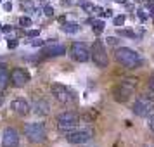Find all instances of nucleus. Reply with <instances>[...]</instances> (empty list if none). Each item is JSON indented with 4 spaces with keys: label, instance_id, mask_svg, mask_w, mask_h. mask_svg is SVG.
Here are the masks:
<instances>
[{
    "label": "nucleus",
    "instance_id": "obj_1",
    "mask_svg": "<svg viewBox=\"0 0 154 147\" xmlns=\"http://www.w3.org/2000/svg\"><path fill=\"white\" fill-rule=\"evenodd\" d=\"M114 59L118 61L121 66H125L126 69H135L140 64V57L135 50L128 49V47H118L114 52Z\"/></svg>",
    "mask_w": 154,
    "mask_h": 147
},
{
    "label": "nucleus",
    "instance_id": "obj_2",
    "mask_svg": "<svg viewBox=\"0 0 154 147\" xmlns=\"http://www.w3.org/2000/svg\"><path fill=\"white\" fill-rule=\"evenodd\" d=\"M24 135L33 144H42L47 139V132H45L43 123H26L24 125Z\"/></svg>",
    "mask_w": 154,
    "mask_h": 147
},
{
    "label": "nucleus",
    "instance_id": "obj_3",
    "mask_svg": "<svg viewBox=\"0 0 154 147\" xmlns=\"http://www.w3.org/2000/svg\"><path fill=\"white\" fill-rule=\"evenodd\" d=\"M152 109H154V100L149 97V95H140V97L135 100V104H133V107H132L133 114H137L140 118L151 116Z\"/></svg>",
    "mask_w": 154,
    "mask_h": 147
},
{
    "label": "nucleus",
    "instance_id": "obj_4",
    "mask_svg": "<svg viewBox=\"0 0 154 147\" xmlns=\"http://www.w3.org/2000/svg\"><path fill=\"white\" fill-rule=\"evenodd\" d=\"M78 121H80V118H78L76 112L66 111L57 116V128L61 132H73L78 126Z\"/></svg>",
    "mask_w": 154,
    "mask_h": 147
},
{
    "label": "nucleus",
    "instance_id": "obj_5",
    "mask_svg": "<svg viewBox=\"0 0 154 147\" xmlns=\"http://www.w3.org/2000/svg\"><path fill=\"white\" fill-rule=\"evenodd\" d=\"M92 61L95 63L97 68H107V63H109V59H107V54H106V49H104V43L100 42V40H95V42L92 43Z\"/></svg>",
    "mask_w": 154,
    "mask_h": 147
},
{
    "label": "nucleus",
    "instance_id": "obj_6",
    "mask_svg": "<svg viewBox=\"0 0 154 147\" xmlns=\"http://www.w3.org/2000/svg\"><path fill=\"white\" fill-rule=\"evenodd\" d=\"M133 90H135V87L133 85H128L125 81H121L119 85H116L114 88H112V97L116 102H126V100H130V97L133 95Z\"/></svg>",
    "mask_w": 154,
    "mask_h": 147
},
{
    "label": "nucleus",
    "instance_id": "obj_7",
    "mask_svg": "<svg viewBox=\"0 0 154 147\" xmlns=\"http://www.w3.org/2000/svg\"><path fill=\"white\" fill-rule=\"evenodd\" d=\"M50 90H52V95L56 97L57 102H61V104H69L71 100H73V92L68 88V87H64L61 83H54L50 87Z\"/></svg>",
    "mask_w": 154,
    "mask_h": 147
},
{
    "label": "nucleus",
    "instance_id": "obj_8",
    "mask_svg": "<svg viewBox=\"0 0 154 147\" xmlns=\"http://www.w3.org/2000/svg\"><path fill=\"white\" fill-rule=\"evenodd\" d=\"M69 56L76 61V63H87L88 59L92 57L90 50L85 47V43H80V42H75L71 45L69 49Z\"/></svg>",
    "mask_w": 154,
    "mask_h": 147
},
{
    "label": "nucleus",
    "instance_id": "obj_9",
    "mask_svg": "<svg viewBox=\"0 0 154 147\" xmlns=\"http://www.w3.org/2000/svg\"><path fill=\"white\" fill-rule=\"evenodd\" d=\"M92 139V130H78V132H68L66 135V140L69 142V144H85V142H88Z\"/></svg>",
    "mask_w": 154,
    "mask_h": 147
},
{
    "label": "nucleus",
    "instance_id": "obj_10",
    "mask_svg": "<svg viewBox=\"0 0 154 147\" xmlns=\"http://www.w3.org/2000/svg\"><path fill=\"white\" fill-rule=\"evenodd\" d=\"M19 145V133L16 128H5L2 135V147H17Z\"/></svg>",
    "mask_w": 154,
    "mask_h": 147
},
{
    "label": "nucleus",
    "instance_id": "obj_11",
    "mask_svg": "<svg viewBox=\"0 0 154 147\" xmlns=\"http://www.w3.org/2000/svg\"><path fill=\"white\" fill-rule=\"evenodd\" d=\"M11 81L14 87H24L29 81V73L23 68H14L11 71Z\"/></svg>",
    "mask_w": 154,
    "mask_h": 147
},
{
    "label": "nucleus",
    "instance_id": "obj_12",
    "mask_svg": "<svg viewBox=\"0 0 154 147\" xmlns=\"http://www.w3.org/2000/svg\"><path fill=\"white\" fill-rule=\"evenodd\" d=\"M42 54L47 57H57V56H63V54H66V47L64 45H61V43H49L47 47H43L42 49Z\"/></svg>",
    "mask_w": 154,
    "mask_h": 147
},
{
    "label": "nucleus",
    "instance_id": "obj_13",
    "mask_svg": "<svg viewBox=\"0 0 154 147\" xmlns=\"http://www.w3.org/2000/svg\"><path fill=\"white\" fill-rule=\"evenodd\" d=\"M11 109H12L16 114H19V116H26L31 107H29V104L24 99H14L12 104H11Z\"/></svg>",
    "mask_w": 154,
    "mask_h": 147
},
{
    "label": "nucleus",
    "instance_id": "obj_14",
    "mask_svg": "<svg viewBox=\"0 0 154 147\" xmlns=\"http://www.w3.org/2000/svg\"><path fill=\"white\" fill-rule=\"evenodd\" d=\"M33 112L35 114H38V116H47L50 112V106L47 100H43V99H38V100H35V104H33Z\"/></svg>",
    "mask_w": 154,
    "mask_h": 147
},
{
    "label": "nucleus",
    "instance_id": "obj_15",
    "mask_svg": "<svg viewBox=\"0 0 154 147\" xmlns=\"http://www.w3.org/2000/svg\"><path fill=\"white\" fill-rule=\"evenodd\" d=\"M9 80H11V73H9L7 66L5 64H0V90L7 87Z\"/></svg>",
    "mask_w": 154,
    "mask_h": 147
},
{
    "label": "nucleus",
    "instance_id": "obj_16",
    "mask_svg": "<svg viewBox=\"0 0 154 147\" xmlns=\"http://www.w3.org/2000/svg\"><path fill=\"white\" fill-rule=\"evenodd\" d=\"M63 31L64 33H71V35H73V33H78V31H80V26H78L76 23H64L63 24Z\"/></svg>",
    "mask_w": 154,
    "mask_h": 147
},
{
    "label": "nucleus",
    "instance_id": "obj_17",
    "mask_svg": "<svg viewBox=\"0 0 154 147\" xmlns=\"http://www.w3.org/2000/svg\"><path fill=\"white\" fill-rule=\"evenodd\" d=\"M92 29H94V33H95V35H100V33L104 31V23H102V21H94Z\"/></svg>",
    "mask_w": 154,
    "mask_h": 147
},
{
    "label": "nucleus",
    "instance_id": "obj_18",
    "mask_svg": "<svg viewBox=\"0 0 154 147\" xmlns=\"http://www.w3.org/2000/svg\"><path fill=\"white\" fill-rule=\"evenodd\" d=\"M82 118H83L85 121H88V123H92L94 119L97 118V112H95V111H87V112L83 114V116H82Z\"/></svg>",
    "mask_w": 154,
    "mask_h": 147
},
{
    "label": "nucleus",
    "instance_id": "obj_19",
    "mask_svg": "<svg viewBox=\"0 0 154 147\" xmlns=\"http://www.w3.org/2000/svg\"><path fill=\"white\" fill-rule=\"evenodd\" d=\"M82 9H83L85 12H95V5L94 4H90V2H82Z\"/></svg>",
    "mask_w": 154,
    "mask_h": 147
},
{
    "label": "nucleus",
    "instance_id": "obj_20",
    "mask_svg": "<svg viewBox=\"0 0 154 147\" xmlns=\"http://www.w3.org/2000/svg\"><path fill=\"white\" fill-rule=\"evenodd\" d=\"M125 21H126V16H125V14L116 16V17H114V26H121Z\"/></svg>",
    "mask_w": 154,
    "mask_h": 147
},
{
    "label": "nucleus",
    "instance_id": "obj_21",
    "mask_svg": "<svg viewBox=\"0 0 154 147\" xmlns=\"http://www.w3.org/2000/svg\"><path fill=\"white\" fill-rule=\"evenodd\" d=\"M19 24H21L23 28H26V26H31V19L26 17V16H23L21 19H19Z\"/></svg>",
    "mask_w": 154,
    "mask_h": 147
},
{
    "label": "nucleus",
    "instance_id": "obj_22",
    "mask_svg": "<svg viewBox=\"0 0 154 147\" xmlns=\"http://www.w3.org/2000/svg\"><path fill=\"white\" fill-rule=\"evenodd\" d=\"M119 35L128 36V38H135V33H133V31H128V29H119Z\"/></svg>",
    "mask_w": 154,
    "mask_h": 147
},
{
    "label": "nucleus",
    "instance_id": "obj_23",
    "mask_svg": "<svg viewBox=\"0 0 154 147\" xmlns=\"http://www.w3.org/2000/svg\"><path fill=\"white\" fill-rule=\"evenodd\" d=\"M118 38H116V36H109V38H107V45H109V47H116V45H118Z\"/></svg>",
    "mask_w": 154,
    "mask_h": 147
},
{
    "label": "nucleus",
    "instance_id": "obj_24",
    "mask_svg": "<svg viewBox=\"0 0 154 147\" xmlns=\"http://www.w3.org/2000/svg\"><path fill=\"white\" fill-rule=\"evenodd\" d=\"M43 14L49 16V17H52V16H54V9L50 7V5H45V7H43Z\"/></svg>",
    "mask_w": 154,
    "mask_h": 147
},
{
    "label": "nucleus",
    "instance_id": "obj_25",
    "mask_svg": "<svg viewBox=\"0 0 154 147\" xmlns=\"http://www.w3.org/2000/svg\"><path fill=\"white\" fill-rule=\"evenodd\" d=\"M17 43H19V42H17L16 38H9V40H7V47H9V49H16V47H17Z\"/></svg>",
    "mask_w": 154,
    "mask_h": 147
},
{
    "label": "nucleus",
    "instance_id": "obj_26",
    "mask_svg": "<svg viewBox=\"0 0 154 147\" xmlns=\"http://www.w3.org/2000/svg\"><path fill=\"white\" fill-rule=\"evenodd\" d=\"M38 33H40L38 29H28V31H26V36H29V38H35V36H38Z\"/></svg>",
    "mask_w": 154,
    "mask_h": 147
},
{
    "label": "nucleus",
    "instance_id": "obj_27",
    "mask_svg": "<svg viewBox=\"0 0 154 147\" xmlns=\"http://www.w3.org/2000/svg\"><path fill=\"white\" fill-rule=\"evenodd\" d=\"M147 88L149 90H154V75L149 76V81H147Z\"/></svg>",
    "mask_w": 154,
    "mask_h": 147
},
{
    "label": "nucleus",
    "instance_id": "obj_28",
    "mask_svg": "<svg viewBox=\"0 0 154 147\" xmlns=\"http://www.w3.org/2000/svg\"><path fill=\"white\" fill-rule=\"evenodd\" d=\"M147 126H149V130H152L154 132V114L152 116H149V119H147Z\"/></svg>",
    "mask_w": 154,
    "mask_h": 147
},
{
    "label": "nucleus",
    "instance_id": "obj_29",
    "mask_svg": "<svg viewBox=\"0 0 154 147\" xmlns=\"http://www.w3.org/2000/svg\"><path fill=\"white\" fill-rule=\"evenodd\" d=\"M31 45H33V47H43V45H45V42H43V40H35Z\"/></svg>",
    "mask_w": 154,
    "mask_h": 147
},
{
    "label": "nucleus",
    "instance_id": "obj_30",
    "mask_svg": "<svg viewBox=\"0 0 154 147\" xmlns=\"http://www.w3.org/2000/svg\"><path fill=\"white\" fill-rule=\"evenodd\" d=\"M102 16H106V17H111V16H112V11H111V9H106Z\"/></svg>",
    "mask_w": 154,
    "mask_h": 147
},
{
    "label": "nucleus",
    "instance_id": "obj_31",
    "mask_svg": "<svg viewBox=\"0 0 154 147\" xmlns=\"http://www.w3.org/2000/svg\"><path fill=\"white\" fill-rule=\"evenodd\" d=\"M4 9H5V11H11V9H12V4H11V2H5V4H4Z\"/></svg>",
    "mask_w": 154,
    "mask_h": 147
},
{
    "label": "nucleus",
    "instance_id": "obj_32",
    "mask_svg": "<svg viewBox=\"0 0 154 147\" xmlns=\"http://www.w3.org/2000/svg\"><path fill=\"white\" fill-rule=\"evenodd\" d=\"M139 17L142 19V21H146V19H147V16L144 14V11H139Z\"/></svg>",
    "mask_w": 154,
    "mask_h": 147
},
{
    "label": "nucleus",
    "instance_id": "obj_33",
    "mask_svg": "<svg viewBox=\"0 0 154 147\" xmlns=\"http://www.w3.org/2000/svg\"><path fill=\"white\" fill-rule=\"evenodd\" d=\"M2 31L4 33H9V31H12V26H2Z\"/></svg>",
    "mask_w": 154,
    "mask_h": 147
},
{
    "label": "nucleus",
    "instance_id": "obj_34",
    "mask_svg": "<svg viewBox=\"0 0 154 147\" xmlns=\"http://www.w3.org/2000/svg\"><path fill=\"white\" fill-rule=\"evenodd\" d=\"M75 2H76V0H64V4H68V5H73Z\"/></svg>",
    "mask_w": 154,
    "mask_h": 147
},
{
    "label": "nucleus",
    "instance_id": "obj_35",
    "mask_svg": "<svg viewBox=\"0 0 154 147\" xmlns=\"http://www.w3.org/2000/svg\"><path fill=\"white\" fill-rule=\"evenodd\" d=\"M114 2H118V4H126V0H114Z\"/></svg>",
    "mask_w": 154,
    "mask_h": 147
},
{
    "label": "nucleus",
    "instance_id": "obj_36",
    "mask_svg": "<svg viewBox=\"0 0 154 147\" xmlns=\"http://www.w3.org/2000/svg\"><path fill=\"white\" fill-rule=\"evenodd\" d=\"M2 102H4V95L0 93V106H2Z\"/></svg>",
    "mask_w": 154,
    "mask_h": 147
},
{
    "label": "nucleus",
    "instance_id": "obj_37",
    "mask_svg": "<svg viewBox=\"0 0 154 147\" xmlns=\"http://www.w3.org/2000/svg\"><path fill=\"white\" fill-rule=\"evenodd\" d=\"M23 2H24V0H23Z\"/></svg>",
    "mask_w": 154,
    "mask_h": 147
}]
</instances>
